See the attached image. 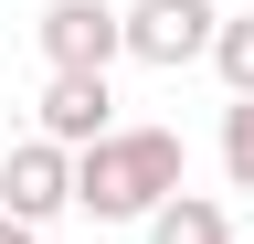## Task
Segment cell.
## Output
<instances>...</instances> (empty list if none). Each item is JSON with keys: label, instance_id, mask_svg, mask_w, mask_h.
Here are the masks:
<instances>
[{"label": "cell", "instance_id": "obj_3", "mask_svg": "<svg viewBox=\"0 0 254 244\" xmlns=\"http://www.w3.org/2000/svg\"><path fill=\"white\" fill-rule=\"evenodd\" d=\"M212 43H222V11H212V0H138V11H127V53L159 64V75L201 64Z\"/></svg>", "mask_w": 254, "mask_h": 244}, {"label": "cell", "instance_id": "obj_8", "mask_svg": "<svg viewBox=\"0 0 254 244\" xmlns=\"http://www.w3.org/2000/svg\"><path fill=\"white\" fill-rule=\"evenodd\" d=\"M222 180H233V191H254V96L222 106Z\"/></svg>", "mask_w": 254, "mask_h": 244}, {"label": "cell", "instance_id": "obj_5", "mask_svg": "<svg viewBox=\"0 0 254 244\" xmlns=\"http://www.w3.org/2000/svg\"><path fill=\"white\" fill-rule=\"evenodd\" d=\"M43 138L74 149V160H85V149H106V138H117V96H106V75H53V85H43Z\"/></svg>", "mask_w": 254, "mask_h": 244}, {"label": "cell", "instance_id": "obj_9", "mask_svg": "<svg viewBox=\"0 0 254 244\" xmlns=\"http://www.w3.org/2000/svg\"><path fill=\"white\" fill-rule=\"evenodd\" d=\"M0 244H43V223H21V212H0Z\"/></svg>", "mask_w": 254, "mask_h": 244}, {"label": "cell", "instance_id": "obj_1", "mask_svg": "<svg viewBox=\"0 0 254 244\" xmlns=\"http://www.w3.org/2000/svg\"><path fill=\"white\" fill-rule=\"evenodd\" d=\"M180 202V128H117L106 149L74 160V212L95 223H148Z\"/></svg>", "mask_w": 254, "mask_h": 244}, {"label": "cell", "instance_id": "obj_2", "mask_svg": "<svg viewBox=\"0 0 254 244\" xmlns=\"http://www.w3.org/2000/svg\"><path fill=\"white\" fill-rule=\"evenodd\" d=\"M43 64L53 75H106L127 53V11H106V0H43Z\"/></svg>", "mask_w": 254, "mask_h": 244}, {"label": "cell", "instance_id": "obj_6", "mask_svg": "<svg viewBox=\"0 0 254 244\" xmlns=\"http://www.w3.org/2000/svg\"><path fill=\"white\" fill-rule=\"evenodd\" d=\"M148 244H233V223H222L212 191H180L170 212H148Z\"/></svg>", "mask_w": 254, "mask_h": 244}, {"label": "cell", "instance_id": "obj_7", "mask_svg": "<svg viewBox=\"0 0 254 244\" xmlns=\"http://www.w3.org/2000/svg\"><path fill=\"white\" fill-rule=\"evenodd\" d=\"M212 75L233 85V96H254V11H222V43H212Z\"/></svg>", "mask_w": 254, "mask_h": 244}, {"label": "cell", "instance_id": "obj_4", "mask_svg": "<svg viewBox=\"0 0 254 244\" xmlns=\"http://www.w3.org/2000/svg\"><path fill=\"white\" fill-rule=\"evenodd\" d=\"M0 212H21V223H53V212H74V149L21 138L11 160H0Z\"/></svg>", "mask_w": 254, "mask_h": 244}]
</instances>
